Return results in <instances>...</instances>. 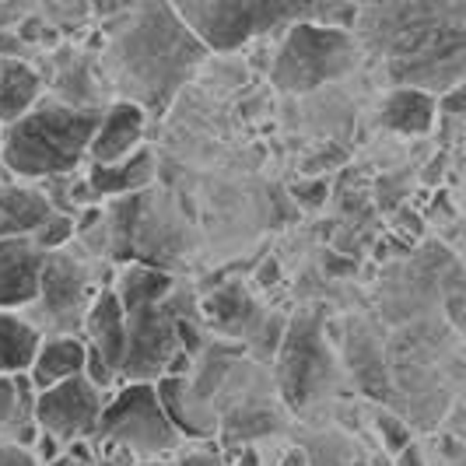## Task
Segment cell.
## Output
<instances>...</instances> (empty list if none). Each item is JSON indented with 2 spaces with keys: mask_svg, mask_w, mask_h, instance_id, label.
Instances as JSON below:
<instances>
[{
  "mask_svg": "<svg viewBox=\"0 0 466 466\" xmlns=\"http://www.w3.org/2000/svg\"><path fill=\"white\" fill-rule=\"evenodd\" d=\"M375 428H379V435H382V445H386V452H393V456H400L407 445H410V431L400 424L393 414H379V420H375Z\"/></svg>",
  "mask_w": 466,
  "mask_h": 466,
  "instance_id": "d4e9b609",
  "label": "cell"
},
{
  "mask_svg": "<svg viewBox=\"0 0 466 466\" xmlns=\"http://www.w3.org/2000/svg\"><path fill=\"white\" fill-rule=\"evenodd\" d=\"M35 400H39V390L28 372L0 379V439L4 442H15L32 452V445L43 435L35 424Z\"/></svg>",
  "mask_w": 466,
  "mask_h": 466,
  "instance_id": "9a60e30c",
  "label": "cell"
},
{
  "mask_svg": "<svg viewBox=\"0 0 466 466\" xmlns=\"http://www.w3.org/2000/svg\"><path fill=\"white\" fill-rule=\"evenodd\" d=\"M25 39L18 32H0V60H25Z\"/></svg>",
  "mask_w": 466,
  "mask_h": 466,
  "instance_id": "f1b7e54d",
  "label": "cell"
},
{
  "mask_svg": "<svg viewBox=\"0 0 466 466\" xmlns=\"http://www.w3.org/2000/svg\"><path fill=\"white\" fill-rule=\"evenodd\" d=\"M81 337L113 372H123V358H127V312H123V302H119V295L113 288L98 291L92 312L85 319Z\"/></svg>",
  "mask_w": 466,
  "mask_h": 466,
  "instance_id": "5bb4252c",
  "label": "cell"
},
{
  "mask_svg": "<svg viewBox=\"0 0 466 466\" xmlns=\"http://www.w3.org/2000/svg\"><path fill=\"white\" fill-rule=\"evenodd\" d=\"M439 109L449 113V116H466V81L452 85V88L439 98Z\"/></svg>",
  "mask_w": 466,
  "mask_h": 466,
  "instance_id": "484cf974",
  "label": "cell"
},
{
  "mask_svg": "<svg viewBox=\"0 0 466 466\" xmlns=\"http://www.w3.org/2000/svg\"><path fill=\"white\" fill-rule=\"evenodd\" d=\"M102 35L109 85L119 102H134L147 116H162L208 60V49L179 18L176 4H127L102 25Z\"/></svg>",
  "mask_w": 466,
  "mask_h": 466,
  "instance_id": "6da1fadb",
  "label": "cell"
},
{
  "mask_svg": "<svg viewBox=\"0 0 466 466\" xmlns=\"http://www.w3.org/2000/svg\"><path fill=\"white\" fill-rule=\"evenodd\" d=\"M358 60H361V43L354 32L299 22L280 39L274 64H270V81L278 85V92L305 95L350 74L358 67Z\"/></svg>",
  "mask_w": 466,
  "mask_h": 466,
  "instance_id": "8992f818",
  "label": "cell"
},
{
  "mask_svg": "<svg viewBox=\"0 0 466 466\" xmlns=\"http://www.w3.org/2000/svg\"><path fill=\"white\" fill-rule=\"evenodd\" d=\"M102 113L98 106L43 98L32 113L0 130V165L25 183L74 176L92 151Z\"/></svg>",
  "mask_w": 466,
  "mask_h": 466,
  "instance_id": "3957f363",
  "label": "cell"
},
{
  "mask_svg": "<svg viewBox=\"0 0 466 466\" xmlns=\"http://www.w3.org/2000/svg\"><path fill=\"white\" fill-rule=\"evenodd\" d=\"M323 4L302 0H179L176 11L208 53H235L259 35L316 22Z\"/></svg>",
  "mask_w": 466,
  "mask_h": 466,
  "instance_id": "277c9868",
  "label": "cell"
},
{
  "mask_svg": "<svg viewBox=\"0 0 466 466\" xmlns=\"http://www.w3.org/2000/svg\"><path fill=\"white\" fill-rule=\"evenodd\" d=\"M238 466H259V452H257V449H246V452L238 456Z\"/></svg>",
  "mask_w": 466,
  "mask_h": 466,
  "instance_id": "d6a6232c",
  "label": "cell"
},
{
  "mask_svg": "<svg viewBox=\"0 0 466 466\" xmlns=\"http://www.w3.org/2000/svg\"><path fill=\"white\" fill-rule=\"evenodd\" d=\"M257 309L259 305L246 295V288L238 280L225 284L221 291H214L210 299H204V316L221 333L235 337V340H242V337H249L257 329V316H259Z\"/></svg>",
  "mask_w": 466,
  "mask_h": 466,
  "instance_id": "7402d4cb",
  "label": "cell"
},
{
  "mask_svg": "<svg viewBox=\"0 0 466 466\" xmlns=\"http://www.w3.org/2000/svg\"><path fill=\"white\" fill-rule=\"evenodd\" d=\"M43 102V77L28 60H0V127L18 123Z\"/></svg>",
  "mask_w": 466,
  "mask_h": 466,
  "instance_id": "ffe728a7",
  "label": "cell"
},
{
  "mask_svg": "<svg viewBox=\"0 0 466 466\" xmlns=\"http://www.w3.org/2000/svg\"><path fill=\"white\" fill-rule=\"evenodd\" d=\"M85 365H88V344L85 337H43L39 344V354L32 361V382L35 390H53L60 382H70L77 375H85Z\"/></svg>",
  "mask_w": 466,
  "mask_h": 466,
  "instance_id": "ac0fdd59",
  "label": "cell"
},
{
  "mask_svg": "<svg viewBox=\"0 0 466 466\" xmlns=\"http://www.w3.org/2000/svg\"><path fill=\"white\" fill-rule=\"evenodd\" d=\"M56 208L49 204L43 189L28 187V183H0V242L7 238H25L35 235Z\"/></svg>",
  "mask_w": 466,
  "mask_h": 466,
  "instance_id": "e0dca14e",
  "label": "cell"
},
{
  "mask_svg": "<svg viewBox=\"0 0 466 466\" xmlns=\"http://www.w3.org/2000/svg\"><path fill=\"white\" fill-rule=\"evenodd\" d=\"M88 187H92L95 204L98 200H127L137 197L155 183V155L147 147L134 151L130 158L116 165H88Z\"/></svg>",
  "mask_w": 466,
  "mask_h": 466,
  "instance_id": "2e32d148",
  "label": "cell"
},
{
  "mask_svg": "<svg viewBox=\"0 0 466 466\" xmlns=\"http://www.w3.org/2000/svg\"><path fill=\"white\" fill-rule=\"evenodd\" d=\"M102 288H95L92 270L70 253H49L43 270V288L32 312L25 316L43 337H81L85 319L92 312Z\"/></svg>",
  "mask_w": 466,
  "mask_h": 466,
  "instance_id": "ba28073f",
  "label": "cell"
},
{
  "mask_svg": "<svg viewBox=\"0 0 466 466\" xmlns=\"http://www.w3.org/2000/svg\"><path fill=\"white\" fill-rule=\"evenodd\" d=\"M435 116H439V98L431 92H420V88H397L386 95V102L379 109V123L403 137L428 134L435 127Z\"/></svg>",
  "mask_w": 466,
  "mask_h": 466,
  "instance_id": "d6986e66",
  "label": "cell"
},
{
  "mask_svg": "<svg viewBox=\"0 0 466 466\" xmlns=\"http://www.w3.org/2000/svg\"><path fill=\"white\" fill-rule=\"evenodd\" d=\"M49 253L35 246L32 235L0 242V312H18L39 299Z\"/></svg>",
  "mask_w": 466,
  "mask_h": 466,
  "instance_id": "8fae6325",
  "label": "cell"
},
{
  "mask_svg": "<svg viewBox=\"0 0 466 466\" xmlns=\"http://www.w3.org/2000/svg\"><path fill=\"white\" fill-rule=\"evenodd\" d=\"M295 193H305V189H302V187H295ZM323 193H327V187L319 183L316 189H309V197H299V200H302L305 208H319V204H323Z\"/></svg>",
  "mask_w": 466,
  "mask_h": 466,
  "instance_id": "4dcf8cb0",
  "label": "cell"
},
{
  "mask_svg": "<svg viewBox=\"0 0 466 466\" xmlns=\"http://www.w3.org/2000/svg\"><path fill=\"white\" fill-rule=\"evenodd\" d=\"M109 397L113 393H102L98 386H92L88 375H77L70 382H60V386L39 393L35 424L43 435L56 439L64 449L74 442H92Z\"/></svg>",
  "mask_w": 466,
  "mask_h": 466,
  "instance_id": "30bf717a",
  "label": "cell"
},
{
  "mask_svg": "<svg viewBox=\"0 0 466 466\" xmlns=\"http://www.w3.org/2000/svg\"><path fill=\"white\" fill-rule=\"evenodd\" d=\"M144 127H147V113L134 106V102H109L102 123L95 130L92 151H88V165H116L140 151L144 140Z\"/></svg>",
  "mask_w": 466,
  "mask_h": 466,
  "instance_id": "4fadbf2b",
  "label": "cell"
},
{
  "mask_svg": "<svg viewBox=\"0 0 466 466\" xmlns=\"http://www.w3.org/2000/svg\"><path fill=\"white\" fill-rule=\"evenodd\" d=\"M397 466H424V456H420L418 445H414V442L407 445V449L397 456Z\"/></svg>",
  "mask_w": 466,
  "mask_h": 466,
  "instance_id": "f546056e",
  "label": "cell"
},
{
  "mask_svg": "<svg viewBox=\"0 0 466 466\" xmlns=\"http://www.w3.org/2000/svg\"><path fill=\"white\" fill-rule=\"evenodd\" d=\"M158 390V400H162L165 414L176 424V431L183 439H193V442H214V435L221 431V414L218 407L210 403L197 386L193 379H158L155 382Z\"/></svg>",
  "mask_w": 466,
  "mask_h": 466,
  "instance_id": "7c38bea8",
  "label": "cell"
},
{
  "mask_svg": "<svg viewBox=\"0 0 466 466\" xmlns=\"http://www.w3.org/2000/svg\"><path fill=\"white\" fill-rule=\"evenodd\" d=\"M39 344L43 333L22 312H0V379L28 372L39 354Z\"/></svg>",
  "mask_w": 466,
  "mask_h": 466,
  "instance_id": "603a6c76",
  "label": "cell"
},
{
  "mask_svg": "<svg viewBox=\"0 0 466 466\" xmlns=\"http://www.w3.org/2000/svg\"><path fill=\"white\" fill-rule=\"evenodd\" d=\"M74 235H77V218H70V214H60V210H56V214H53L32 238H35V246H39L43 253H64L70 242H74Z\"/></svg>",
  "mask_w": 466,
  "mask_h": 466,
  "instance_id": "cb8c5ba5",
  "label": "cell"
},
{
  "mask_svg": "<svg viewBox=\"0 0 466 466\" xmlns=\"http://www.w3.org/2000/svg\"><path fill=\"white\" fill-rule=\"evenodd\" d=\"M278 466H309V456H305V449H291Z\"/></svg>",
  "mask_w": 466,
  "mask_h": 466,
  "instance_id": "1f68e13d",
  "label": "cell"
},
{
  "mask_svg": "<svg viewBox=\"0 0 466 466\" xmlns=\"http://www.w3.org/2000/svg\"><path fill=\"white\" fill-rule=\"evenodd\" d=\"M92 442L119 449L137 463H165L179 452L183 435L168 420L151 382H127L109 397Z\"/></svg>",
  "mask_w": 466,
  "mask_h": 466,
  "instance_id": "5b68a950",
  "label": "cell"
},
{
  "mask_svg": "<svg viewBox=\"0 0 466 466\" xmlns=\"http://www.w3.org/2000/svg\"><path fill=\"white\" fill-rule=\"evenodd\" d=\"M358 25L369 46L386 53L393 77L428 92V85L452 88V74L466 70V4H390L361 7ZM354 25V28H358Z\"/></svg>",
  "mask_w": 466,
  "mask_h": 466,
  "instance_id": "7a4b0ae2",
  "label": "cell"
},
{
  "mask_svg": "<svg viewBox=\"0 0 466 466\" xmlns=\"http://www.w3.org/2000/svg\"><path fill=\"white\" fill-rule=\"evenodd\" d=\"M0 466H39V463H35V456L28 449L0 439Z\"/></svg>",
  "mask_w": 466,
  "mask_h": 466,
  "instance_id": "4316f807",
  "label": "cell"
},
{
  "mask_svg": "<svg viewBox=\"0 0 466 466\" xmlns=\"http://www.w3.org/2000/svg\"><path fill=\"white\" fill-rule=\"evenodd\" d=\"M187 316H193V302L176 299V291L162 305L127 312V358H123L119 386H127V382H151L155 386L158 379H165L172 358L183 350L179 323Z\"/></svg>",
  "mask_w": 466,
  "mask_h": 466,
  "instance_id": "52a82bcc",
  "label": "cell"
},
{
  "mask_svg": "<svg viewBox=\"0 0 466 466\" xmlns=\"http://www.w3.org/2000/svg\"><path fill=\"white\" fill-rule=\"evenodd\" d=\"M113 291L123 302V312H137V309H151V305H162L165 299H172L176 278L155 263H130L119 270Z\"/></svg>",
  "mask_w": 466,
  "mask_h": 466,
  "instance_id": "44dd1931",
  "label": "cell"
},
{
  "mask_svg": "<svg viewBox=\"0 0 466 466\" xmlns=\"http://www.w3.org/2000/svg\"><path fill=\"white\" fill-rule=\"evenodd\" d=\"M176 466H221V460L214 452V442H208L200 445V449H193V452H187V456H179Z\"/></svg>",
  "mask_w": 466,
  "mask_h": 466,
  "instance_id": "83f0119b",
  "label": "cell"
},
{
  "mask_svg": "<svg viewBox=\"0 0 466 466\" xmlns=\"http://www.w3.org/2000/svg\"><path fill=\"white\" fill-rule=\"evenodd\" d=\"M333 375V361L323 344V319L319 312L295 316L284 340H280V361H278V382L280 397L291 410H305L316 397H323V386Z\"/></svg>",
  "mask_w": 466,
  "mask_h": 466,
  "instance_id": "9c48e42d",
  "label": "cell"
}]
</instances>
